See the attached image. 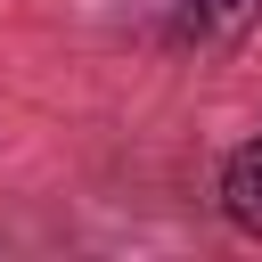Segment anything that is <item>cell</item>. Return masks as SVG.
<instances>
[{"label": "cell", "mask_w": 262, "mask_h": 262, "mask_svg": "<svg viewBox=\"0 0 262 262\" xmlns=\"http://www.w3.org/2000/svg\"><path fill=\"white\" fill-rule=\"evenodd\" d=\"M254 25H262V0H180V8H172V49L221 57V49H237Z\"/></svg>", "instance_id": "1"}, {"label": "cell", "mask_w": 262, "mask_h": 262, "mask_svg": "<svg viewBox=\"0 0 262 262\" xmlns=\"http://www.w3.org/2000/svg\"><path fill=\"white\" fill-rule=\"evenodd\" d=\"M221 213H229L246 237H262V139H246V147L221 164Z\"/></svg>", "instance_id": "2"}]
</instances>
